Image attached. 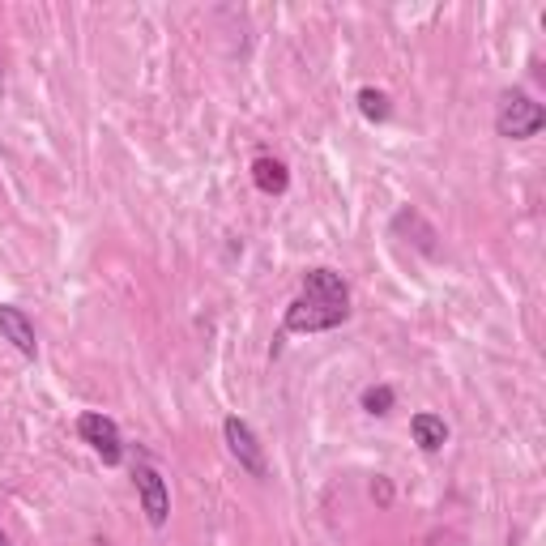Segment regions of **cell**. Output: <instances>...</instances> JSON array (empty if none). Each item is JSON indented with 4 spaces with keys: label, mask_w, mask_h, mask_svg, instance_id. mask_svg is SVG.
Wrapping results in <instances>:
<instances>
[{
    "label": "cell",
    "mask_w": 546,
    "mask_h": 546,
    "mask_svg": "<svg viewBox=\"0 0 546 546\" xmlns=\"http://www.w3.org/2000/svg\"><path fill=\"white\" fill-rule=\"evenodd\" d=\"M546 124V111L542 103H534L525 90H504L500 94V107H495V133L508 137V141H525L542 133Z\"/></svg>",
    "instance_id": "1"
},
{
    "label": "cell",
    "mask_w": 546,
    "mask_h": 546,
    "mask_svg": "<svg viewBox=\"0 0 546 546\" xmlns=\"http://www.w3.org/2000/svg\"><path fill=\"white\" fill-rule=\"evenodd\" d=\"M350 316V303H329V299H312L299 295L286 308V329L291 333H320V329H337Z\"/></svg>",
    "instance_id": "2"
},
{
    "label": "cell",
    "mask_w": 546,
    "mask_h": 546,
    "mask_svg": "<svg viewBox=\"0 0 546 546\" xmlns=\"http://www.w3.org/2000/svg\"><path fill=\"white\" fill-rule=\"evenodd\" d=\"M77 431H82V440L94 448V453L103 457V465H120L124 461V440H120V427L107 419V414L90 410L77 419Z\"/></svg>",
    "instance_id": "3"
},
{
    "label": "cell",
    "mask_w": 546,
    "mask_h": 546,
    "mask_svg": "<svg viewBox=\"0 0 546 546\" xmlns=\"http://www.w3.org/2000/svg\"><path fill=\"white\" fill-rule=\"evenodd\" d=\"M222 436H227L231 457L239 461V470H248L252 478H265V448L256 440V431L244 419H227L222 423Z\"/></svg>",
    "instance_id": "4"
},
{
    "label": "cell",
    "mask_w": 546,
    "mask_h": 546,
    "mask_svg": "<svg viewBox=\"0 0 546 546\" xmlns=\"http://www.w3.org/2000/svg\"><path fill=\"white\" fill-rule=\"evenodd\" d=\"M133 478H137V500H141V512H146V521H150L154 529H163L167 517H171V495H167L163 474H158L154 465H141Z\"/></svg>",
    "instance_id": "5"
},
{
    "label": "cell",
    "mask_w": 546,
    "mask_h": 546,
    "mask_svg": "<svg viewBox=\"0 0 546 546\" xmlns=\"http://www.w3.org/2000/svg\"><path fill=\"white\" fill-rule=\"evenodd\" d=\"M0 337L18 350V355L35 359L39 355V342H35V325H30V316L22 308H13V303H0Z\"/></svg>",
    "instance_id": "6"
},
{
    "label": "cell",
    "mask_w": 546,
    "mask_h": 546,
    "mask_svg": "<svg viewBox=\"0 0 546 546\" xmlns=\"http://www.w3.org/2000/svg\"><path fill=\"white\" fill-rule=\"evenodd\" d=\"M303 295L329 299V303H350V286L342 282V273H333V269H308L303 273Z\"/></svg>",
    "instance_id": "7"
},
{
    "label": "cell",
    "mask_w": 546,
    "mask_h": 546,
    "mask_svg": "<svg viewBox=\"0 0 546 546\" xmlns=\"http://www.w3.org/2000/svg\"><path fill=\"white\" fill-rule=\"evenodd\" d=\"M410 431H414V444H419L423 453H440V448L448 444V423L436 419V414H414Z\"/></svg>",
    "instance_id": "8"
},
{
    "label": "cell",
    "mask_w": 546,
    "mask_h": 546,
    "mask_svg": "<svg viewBox=\"0 0 546 546\" xmlns=\"http://www.w3.org/2000/svg\"><path fill=\"white\" fill-rule=\"evenodd\" d=\"M252 184L261 188V192H286V184H291V175H286V167L278 163V158L261 154V158L252 163Z\"/></svg>",
    "instance_id": "9"
},
{
    "label": "cell",
    "mask_w": 546,
    "mask_h": 546,
    "mask_svg": "<svg viewBox=\"0 0 546 546\" xmlns=\"http://www.w3.org/2000/svg\"><path fill=\"white\" fill-rule=\"evenodd\" d=\"M359 111H363V116L367 120H372V124H380V120H389V94H384V90H372V86H367V90H359Z\"/></svg>",
    "instance_id": "10"
},
{
    "label": "cell",
    "mask_w": 546,
    "mask_h": 546,
    "mask_svg": "<svg viewBox=\"0 0 546 546\" xmlns=\"http://www.w3.org/2000/svg\"><path fill=\"white\" fill-rule=\"evenodd\" d=\"M363 410L367 414H389L393 410V389H389V384H372V389H363Z\"/></svg>",
    "instance_id": "11"
},
{
    "label": "cell",
    "mask_w": 546,
    "mask_h": 546,
    "mask_svg": "<svg viewBox=\"0 0 546 546\" xmlns=\"http://www.w3.org/2000/svg\"><path fill=\"white\" fill-rule=\"evenodd\" d=\"M0 546H5V538H0Z\"/></svg>",
    "instance_id": "12"
}]
</instances>
